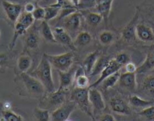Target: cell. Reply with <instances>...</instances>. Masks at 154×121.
I'll use <instances>...</instances> for the list:
<instances>
[{
    "mask_svg": "<svg viewBox=\"0 0 154 121\" xmlns=\"http://www.w3.org/2000/svg\"><path fill=\"white\" fill-rule=\"evenodd\" d=\"M152 47H154V45H152Z\"/></svg>",
    "mask_w": 154,
    "mask_h": 121,
    "instance_id": "obj_45",
    "label": "cell"
},
{
    "mask_svg": "<svg viewBox=\"0 0 154 121\" xmlns=\"http://www.w3.org/2000/svg\"><path fill=\"white\" fill-rule=\"evenodd\" d=\"M136 36L143 42H153L154 32L151 27L145 23H137L136 26Z\"/></svg>",
    "mask_w": 154,
    "mask_h": 121,
    "instance_id": "obj_15",
    "label": "cell"
},
{
    "mask_svg": "<svg viewBox=\"0 0 154 121\" xmlns=\"http://www.w3.org/2000/svg\"><path fill=\"white\" fill-rule=\"evenodd\" d=\"M38 31H39L41 37L43 38L46 42L53 44L57 43L55 38H54V32H53L52 29L50 26V25L48 24V21H46V20H42Z\"/></svg>",
    "mask_w": 154,
    "mask_h": 121,
    "instance_id": "obj_22",
    "label": "cell"
},
{
    "mask_svg": "<svg viewBox=\"0 0 154 121\" xmlns=\"http://www.w3.org/2000/svg\"><path fill=\"white\" fill-rule=\"evenodd\" d=\"M114 37V34L111 31L104 30L99 34L98 39L101 45H109L113 42Z\"/></svg>",
    "mask_w": 154,
    "mask_h": 121,
    "instance_id": "obj_30",
    "label": "cell"
},
{
    "mask_svg": "<svg viewBox=\"0 0 154 121\" xmlns=\"http://www.w3.org/2000/svg\"><path fill=\"white\" fill-rule=\"evenodd\" d=\"M113 0H96L95 7L97 11L103 17L105 23H107Z\"/></svg>",
    "mask_w": 154,
    "mask_h": 121,
    "instance_id": "obj_18",
    "label": "cell"
},
{
    "mask_svg": "<svg viewBox=\"0 0 154 121\" xmlns=\"http://www.w3.org/2000/svg\"><path fill=\"white\" fill-rule=\"evenodd\" d=\"M69 1H70V2L75 5V6H76L77 8H78V5H79V4L80 3L81 0H69Z\"/></svg>",
    "mask_w": 154,
    "mask_h": 121,
    "instance_id": "obj_43",
    "label": "cell"
},
{
    "mask_svg": "<svg viewBox=\"0 0 154 121\" xmlns=\"http://www.w3.org/2000/svg\"><path fill=\"white\" fill-rule=\"evenodd\" d=\"M48 95L42 99L40 104V108L48 110H55L66 102V90H57L52 93H47Z\"/></svg>",
    "mask_w": 154,
    "mask_h": 121,
    "instance_id": "obj_5",
    "label": "cell"
},
{
    "mask_svg": "<svg viewBox=\"0 0 154 121\" xmlns=\"http://www.w3.org/2000/svg\"><path fill=\"white\" fill-rule=\"evenodd\" d=\"M137 73H130V72H123L120 74L119 79V84L122 87L128 89L129 90L134 91L137 88Z\"/></svg>",
    "mask_w": 154,
    "mask_h": 121,
    "instance_id": "obj_16",
    "label": "cell"
},
{
    "mask_svg": "<svg viewBox=\"0 0 154 121\" xmlns=\"http://www.w3.org/2000/svg\"><path fill=\"white\" fill-rule=\"evenodd\" d=\"M100 56V52L98 50H97V51H94L88 54L85 58V60H83L82 67L85 69V72L87 74V75H91V72L94 67V65L96 64Z\"/></svg>",
    "mask_w": 154,
    "mask_h": 121,
    "instance_id": "obj_20",
    "label": "cell"
},
{
    "mask_svg": "<svg viewBox=\"0 0 154 121\" xmlns=\"http://www.w3.org/2000/svg\"><path fill=\"white\" fill-rule=\"evenodd\" d=\"M108 61H109V58H108V57H105V56L100 55V57H99L96 64L94 65V69H93L90 76H94V75H97V74H100L101 70L103 69V68L104 67V66L106 64V63H107Z\"/></svg>",
    "mask_w": 154,
    "mask_h": 121,
    "instance_id": "obj_32",
    "label": "cell"
},
{
    "mask_svg": "<svg viewBox=\"0 0 154 121\" xmlns=\"http://www.w3.org/2000/svg\"><path fill=\"white\" fill-rule=\"evenodd\" d=\"M142 87L151 95L154 96V75H149L143 80Z\"/></svg>",
    "mask_w": 154,
    "mask_h": 121,
    "instance_id": "obj_33",
    "label": "cell"
},
{
    "mask_svg": "<svg viewBox=\"0 0 154 121\" xmlns=\"http://www.w3.org/2000/svg\"><path fill=\"white\" fill-rule=\"evenodd\" d=\"M139 115L148 120H154V105L148 106V107L144 108L143 110L139 112Z\"/></svg>",
    "mask_w": 154,
    "mask_h": 121,
    "instance_id": "obj_34",
    "label": "cell"
},
{
    "mask_svg": "<svg viewBox=\"0 0 154 121\" xmlns=\"http://www.w3.org/2000/svg\"><path fill=\"white\" fill-rule=\"evenodd\" d=\"M11 105L8 102H5L3 104V109H11Z\"/></svg>",
    "mask_w": 154,
    "mask_h": 121,
    "instance_id": "obj_42",
    "label": "cell"
},
{
    "mask_svg": "<svg viewBox=\"0 0 154 121\" xmlns=\"http://www.w3.org/2000/svg\"><path fill=\"white\" fill-rule=\"evenodd\" d=\"M82 14L77 11L67 17H64L63 20V26L68 32H75L79 30L82 23Z\"/></svg>",
    "mask_w": 154,
    "mask_h": 121,
    "instance_id": "obj_11",
    "label": "cell"
},
{
    "mask_svg": "<svg viewBox=\"0 0 154 121\" xmlns=\"http://www.w3.org/2000/svg\"><path fill=\"white\" fill-rule=\"evenodd\" d=\"M88 96L95 120L96 116L100 114L106 108V104L101 93L97 89V87L88 88Z\"/></svg>",
    "mask_w": 154,
    "mask_h": 121,
    "instance_id": "obj_8",
    "label": "cell"
},
{
    "mask_svg": "<svg viewBox=\"0 0 154 121\" xmlns=\"http://www.w3.org/2000/svg\"><path fill=\"white\" fill-rule=\"evenodd\" d=\"M125 69L126 72H130V73H137V67L134 63L131 61L128 62L125 65Z\"/></svg>",
    "mask_w": 154,
    "mask_h": 121,
    "instance_id": "obj_38",
    "label": "cell"
},
{
    "mask_svg": "<svg viewBox=\"0 0 154 121\" xmlns=\"http://www.w3.org/2000/svg\"><path fill=\"white\" fill-rule=\"evenodd\" d=\"M32 14L35 20H40V21L44 20H45V8H43V7L36 6L35 7V10L32 11Z\"/></svg>",
    "mask_w": 154,
    "mask_h": 121,
    "instance_id": "obj_36",
    "label": "cell"
},
{
    "mask_svg": "<svg viewBox=\"0 0 154 121\" xmlns=\"http://www.w3.org/2000/svg\"><path fill=\"white\" fill-rule=\"evenodd\" d=\"M72 84L74 85V88H81V89L89 88L90 83L88 75H87V74L85 73V69L82 67V66H79L74 72V79Z\"/></svg>",
    "mask_w": 154,
    "mask_h": 121,
    "instance_id": "obj_14",
    "label": "cell"
},
{
    "mask_svg": "<svg viewBox=\"0 0 154 121\" xmlns=\"http://www.w3.org/2000/svg\"><path fill=\"white\" fill-rule=\"evenodd\" d=\"M110 107L112 111L118 114L130 115L131 111L123 99L119 97H114L110 100Z\"/></svg>",
    "mask_w": 154,
    "mask_h": 121,
    "instance_id": "obj_17",
    "label": "cell"
},
{
    "mask_svg": "<svg viewBox=\"0 0 154 121\" xmlns=\"http://www.w3.org/2000/svg\"><path fill=\"white\" fill-rule=\"evenodd\" d=\"M122 66H120L114 59L109 60V61L106 63V64L105 65L104 67L103 68V69L100 72V75L99 78H97V81L94 82L92 84L90 85L89 87H97L103 81V80H104L105 78H107L108 76L111 75L112 74L119 71L122 69Z\"/></svg>",
    "mask_w": 154,
    "mask_h": 121,
    "instance_id": "obj_10",
    "label": "cell"
},
{
    "mask_svg": "<svg viewBox=\"0 0 154 121\" xmlns=\"http://www.w3.org/2000/svg\"><path fill=\"white\" fill-rule=\"evenodd\" d=\"M33 117L36 120L48 121L51 120V113L48 109L36 107L33 110Z\"/></svg>",
    "mask_w": 154,
    "mask_h": 121,
    "instance_id": "obj_28",
    "label": "cell"
},
{
    "mask_svg": "<svg viewBox=\"0 0 154 121\" xmlns=\"http://www.w3.org/2000/svg\"><path fill=\"white\" fill-rule=\"evenodd\" d=\"M129 103L132 107L134 108H144L148 107L153 105V102L149 101V100L143 99L140 98L138 96H131L128 99Z\"/></svg>",
    "mask_w": 154,
    "mask_h": 121,
    "instance_id": "obj_26",
    "label": "cell"
},
{
    "mask_svg": "<svg viewBox=\"0 0 154 121\" xmlns=\"http://www.w3.org/2000/svg\"><path fill=\"white\" fill-rule=\"evenodd\" d=\"M32 1H34V2H38V1H40V0H32Z\"/></svg>",
    "mask_w": 154,
    "mask_h": 121,
    "instance_id": "obj_44",
    "label": "cell"
},
{
    "mask_svg": "<svg viewBox=\"0 0 154 121\" xmlns=\"http://www.w3.org/2000/svg\"><path fill=\"white\" fill-rule=\"evenodd\" d=\"M74 72H70L69 70L65 72L58 71L59 78H60V86L58 90H66L73 84Z\"/></svg>",
    "mask_w": 154,
    "mask_h": 121,
    "instance_id": "obj_21",
    "label": "cell"
},
{
    "mask_svg": "<svg viewBox=\"0 0 154 121\" xmlns=\"http://www.w3.org/2000/svg\"><path fill=\"white\" fill-rule=\"evenodd\" d=\"M32 64V60L30 56L27 54H21L17 60V68L19 73L27 72Z\"/></svg>",
    "mask_w": 154,
    "mask_h": 121,
    "instance_id": "obj_23",
    "label": "cell"
},
{
    "mask_svg": "<svg viewBox=\"0 0 154 121\" xmlns=\"http://www.w3.org/2000/svg\"><path fill=\"white\" fill-rule=\"evenodd\" d=\"M100 120H104V121H112V120H116V118L114 117L113 115H112L111 114H105L103 116H101L100 117L98 118Z\"/></svg>",
    "mask_w": 154,
    "mask_h": 121,
    "instance_id": "obj_41",
    "label": "cell"
},
{
    "mask_svg": "<svg viewBox=\"0 0 154 121\" xmlns=\"http://www.w3.org/2000/svg\"><path fill=\"white\" fill-rule=\"evenodd\" d=\"M51 69L52 66L51 63L43 54L36 69L30 73L31 75L37 78L42 83L46 93H52L55 91Z\"/></svg>",
    "mask_w": 154,
    "mask_h": 121,
    "instance_id": "obj_2",
    "label": "cell"
},
{
    "mask_svg": "<svg viewBox=\"0 0 154 121\" xmlns=\"http://www.w3.org/2000/svg\"><path fill=\"white\" fill-rule=\"evenodd\" d=\"M139 13L138 11L135 13L134 17L125 26L122 30V38L126 42H133L137 38L136 36V26L138 21Z\"/></svg>",
    "mask_w": 154,
    "mask_h": 121,
    "instance_id": "obj_13",
    "label": "cell"
},
{
    "mask_svg": "<svg viewBox=\"0 0 154 121\" xmlns=\"http://www.w3.org/2000/svg\"><path fill=\"white\" fill-rule=\"evenodd\" d=\"M120 74V70H119L118 72H115V73L112 74L109 76H108L104 80H103V81L100 83L102 88L104 90H106L109 89V88L113 87L116 84V83L119 81Z\"/></svg>",
    "mask_w": 154,
    "mask_h": 121,
    "instance_id": "obj_25",
    "label": "cell"
},
{
    "mask_svg": "<svg viewBox=\"0 0 154 121\" xmlns=\"http://www.w3.org/2000/svg\"><path fill=\"white\" fill-rule=\"evenodd\" d=\"M9 62V57L8 54L1 53L0 54V67H4L8 64Z\"/></svg>",
    "mask_w": 154,
    "mask_h": 121,
    "instance_id": "obj_39",
    "label": "cell"
},
{
    "mask_svg": "<svg viewBox=\"0 0 154 121\" xmlns=\"http://www.w3.org/2000/svg\"><path fill=\"white\" fill-rule=\"evenodd\" d=\"M1 5L5 17L13 25L23 11V6L20 4L12 2L9 0H1Z\"/></svg>",
    "mask_w": 154,
    "mask_h": 121,
    "instance_id": "obj_6",
    "label": "cell"
},
{
    "mask_svg": "<svg viewBox=\"0 0 154 121\" xmlns=\"http://www.w3.org/2000/svg\"><path fill=\"white\" fill-rule=\"evenodd\" d=\"M70 100L73 101L82 112L90 117L92 120H94L92 108L88 96V88H74L72 92L71 93Z\"/></svg>",
    "mask_w": 154,
    "mask_h": 121,
    "instance_id": "obj_3",
    "label": "cell"
},
{
    "mask_svg": "<svg viewBox=\"0 0 154 121\" xmlns=\"http://www.w3.org/2000/svg\"><path fill=\"white\" fill-rule=\"evenodd\" d=\"M85 20L88 25L92 26H97L100 24L103 20V17L98 12H91L87 11L84 14Z\"/></svg>",
    "mask_w": 154,
    "mask_h": 121,
    "instance_id": "obj_27",
    "label": "cell"
},
{
    "mask_svg": "<svg viewBox=\"0 0 154 121\" xmlns=\"http://www.w3.org/2000/svg\"><path fill=\"white\" fill-rule=\"evenodd\" d=\"M51 66L57 71H68L70 69L74 60V54L72 51L63 53V54L52 55V54H44Z\"/></svg>",
    "mask_w": 154,
    "mask_h": 121,
    "instance_id": "obj_4",
    "label": "cell"
},
{
    "mask_svg": "<svg viewBox=\"0 0 154 121\" xmlns=\"http://www.w3.org/2000/svg\"><path fill=\"white\" fill-rule=\"evenodd\" d=\"M92 41V36L87 31H82L78 33L74 41L75 47H84L89 45Z\"/></svg>",
    "mask_w": 154,
    "mask_h": 121,
    "instance_id": "obj_24",
    "label": "cell"
},
{
    "mask_svg": "<svg viewBox=\"0 0 154 121\" xmlns=\"http://www.w3.org/2000/svg\"><path fill=\"white\" fill-rule=\"evenodd\" d=\"M113 59L122 66H124L127 63L131 61L129 54L125 52L119 53V54H117L114 57Z\"/></svg>",
    "mask_w": 154,
    "mask_h": 121,
    "instance_id": "obj_35",
    "label": "cell"
},
{
    "mask_svg": "<svg viewBox=\"0 0 154 121\" xmlns=\"http://www.w3.org/2000/svg\"><path fill=\"white\" fill-rule=\"evenodd\" d=\"M35 7L36 6L35 5V4L31 2H29L25 4L24 6H23V11H26V12L31 13L32 14V11L35 10Z\"/></svg>",
    "mask_w": 154,
    "mask_h": 121,
    "instance_id": "obj_40",
    "label": "cell"
},
{
    "mask_svg": "<svg viewBox=\"0 0 154 121\" xmlns=\"http://www.w3.org/2000/svg\"><path fill=\"white\" fill-rule=\"evenodd\" d=\"M17 84L23 91V95L33 99H41L46 92L39 81L35 77L26 72L19 73L17 77Z\"/></svg>",
    "mask_w": 154,
    "mask_h": 121,
    "instance_id": "obj_1",
    "label": "cell"
},
{
    "mask_svg": "<svg viewBox=\"0 0 154 121\" xmlns=\"http://www.w3.org/2000/svg\"><path fill=\"white\" fill-rule=\"evenodd\" d=\"M76 108V105L73 101L65 102L51 113V120L64 121L69 120L71 114Z\"/></svg>",
    "mask_w": 154,
    "mask_h": 121,
    "instance_id": "obj_7",
    "label": "cell"
},
{
    "mask_svg": "<svg viewBox=\"0 0 154 121\" xmlns=\"http://www.w3.org/2000/svg\"><path fill=\"white\" fill-rule=\"evenodd\" d=\"M2 120L7 121H20L23 120V117L21 115L15 113L11 109H3L2 111Z\"/></svg>",
    "mask_w": 154,
    "mask_h": 121,
    "instance_id": "obj_29",
    "label": "cell"
},
{
    "mask_svg": "<svg viewBox=\"0 0 154 121\" xmlns=\"http://www.w3.org/2000/svg\"><path fill=\"white\" fill-rule=\"evenodd\" d=\"M154 69V47L151 46L143 63L137 69V73L144 74Z\"/></svg>",
    "mask_w": 154,
    "mask_h": 121,
    "instance_id": "obj_19",
    "label": "cell"
},
{
    "mask_svg": "<svg viewBox=\"0 0 154 121\" xmlns=\"http://www.w3.org/2000/svg\"><path fill=\"white\" fill-rule=\"evenodd\" d=\"M60 8L54 6L52 5H48V6L45 7V20L46 21H50V20H53V19L56 18L58 16L59 12H60Z\"/></svg>",
    "mask_w": 154,
    "mask_h": 121,
    "instance_id": "obj_31",
    "label": "cell"
},
{
    "mask_svg": "<svg viewBox=\"0 0 154 121\" xmlns=\"http://www.w3.org/2000/svg\"><path fill=\"white\" fill-rule=\"evenodd\" d=\"M24 51H34L38 48L41 42L39 31L32 29L27 31L24 35Z\"/></svg>",
    "mask_w": 154,
    "mask_h": 121,
    "instance_id": "obj_12",
    "label": "cell"
},
{
    "mask_svg": "<svg viewBox=\"0 0 154 121\" xmlns=\"http://www.w3.org/2000/svg\"><path fill=\"white\" fill-rule=\"evenodd\" d=\"M54 38L57 43L69 48L72 51L76 50V47L74 45L70 34L63 27V26H57L53 29Z\"/></svg>",
    "mask_w": 154,
    "mask_h": 121,
    "instance_id": "obj_9",
    "label": "cell"
},
{
    "mask_svg": "<svg viewBox=\"0 0 154 121\" xmlns=\"http://www.w3.org/2000/svg\"><path fill=\"white\" fill-rule=\"evenodd\" d=\"M52 5L57 7L60 9L65 8H70V7H76L69 0H57L55 3L52 4Z\"/></svg>",
    "mask_w": 154,
    "mask_h": 121,
    "instance_id": "obj_37",
    "label": "cell"
}]
</instances>
